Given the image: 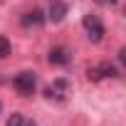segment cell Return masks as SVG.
Returning a JSON list of instances; mask_svg holds the SVG:
<instances>
[{"label": "cell", "mask_w": 126, "mask_h": 126, "mask_svg": "<svg viewBox=\"0 0 126 126\" xmlns=\"http://www.w3.org/2000/svg\"><path fill=\"white\" fill-rule=\"evenodd\" d=\"M45 20H47V15H45L40 8H32V10H27V13L20 17L22 27H42V25H45Z\"/></svg>", "instance_id": "obj_6"}, {"label": "cell", "mask_w": 126, "mask_h": 126, "mask_svg": "<svg viewBox=\"0 0 126 126\" xmlns=\"http://www.w3.org/2000/svg\"><path fill=\"white\" fill-rule=\"evenodd\" d=\"M0 111H3V104H0Z\"/></svg>", "instance_id": "obj_12"}, {"label": "cell", "mask_w": 126, "mask_h": 126, "mask_svg": "<svg viewBox=\"0 0 126 126\" xmlns=\"http://www.w3.org/2000/svg\"><path fill=\"white\" fill-rule=\"evenodd\" d=\"M119 62H121L124 69H126V47H121V49H119Z\"/></svg>", "instance_id": "obj_10"}, {"label": "cell", "mask_w": 126, "mask_h": 126, "mask_svg": "<svg viewBox=\"0 0 126 126\" xmlns=\"http://www.w3.org/2000/svg\"><path fill=\"white\" fill-rule=\"evenodd\" d=\"M10 49H13V45H10V40H8L5 35H0V59H5V57L10 54Z\"/></svg>", "instance_id": "obj_9"}, {"label": "cell", "mask_w": 126, "mask_h": 126, "mask_svg": "<svg viewBox=\"0 0 126 126\" xmlns=\"http://www.w3.org/2000/svg\"><path fill=\"white\" fill-rule=\"evenodd\" d=\"M82 25H84V32H87V37L92 42H101V37H104V22L96 15H84Z\"/></svg>", "instance_id": "obj_3"}, {"label": "cell", "mask_w": 126, "mask_h": 126, "mask_svg": "<svg viewBox=\"0 0 126 126\" xmlns=\"http://www.w3.org/2000/svg\"><path fill=\"white\" fill-rule=\"evenodd\" d=\"M72 92V84H69V79H64V77H57L47 89H45V96L47 99H52V101H64L67 99V94Z\"/></svg>", "instance_id": "obj_1"}, {"label": "cell", "mask_w": 126, "mask_h": 126, "mask_svg": "<svg viewBox=\"0 0 126 126\" xmlns=\"http://www.w3.org/2000/svg\"><path fill=\"white\" fill-rule=\"evenodd\" d=\"M13 87H15L22 96L35 94V87H37V77H35V72H20V74L13 79Z\"/></svg>", "instance_id": "obj_2"}, {"label": "cell", "mask_w": 126, "mask_h": 126, "mask_svg": "<svg viewBox=\"0 0 126 126\" xmlns=\"http://www.w3.org/2000/svg\"><path fill=\"white\" fill-rule=\"evenodd\" d=\"M87 77L92 82H101V79H109V77H116V67L111 62H99V64L89 67L87 69Z\"/></svg>", "instance_id": "obj_4"}, {"label": "cell", "mask_w": 126, "mask_h": 126, "mask_svg": "<svg viewBox=\"0 0 126 126\" xmlns=\"http://www.w3.org/2000/svg\"><path fill=\"white\" fill-rule=\"evenodd\" d=\"M104 3H109V5H116V3H119V0H104Z\"/></svg>", "instance_id": "obj_11"}, {"label": "cell", "mask_w": 126, "mask_h": 126, "mask_svg": "<svg viewBox=\"0 0 126 126\" xmlns=\"http://www.w3.org/2000/svg\"><path fill=\"white\" fill-rule=\"evenodd\" d=\"M67 13H69V5L64 3V0H49V10H47V17H49L52 22H62Z\"/></svg>", "instance_id": "obj_7"}, {"label": "cell", "mask_w": 126, "mask_h": 126, "mask_svg": "<svg viewBox=\"0 0 126 126\" xmlns=\"http://www.w3.org/2000/svg\"><path fill=\"white\" fill-rule=\"evenodd\" d=\"M47 62H49V64H54V67H64V64H69V62H72V52H69L67 47L57 45V47H52V49L47 52Z\"/></svg>", "instance_id": "obj_5"}, {"label": "cell", "mask_w": 126, "mask_h": 126, "mask_svg": "<svg viewBox=\"0 0 126 126\" xmlns=\"http://www.w3.org/2000/svg\"><path fill=\"white\" fill-rule=\"evenodd\" d=\"M5 126H37L32 119H27V116H22V114H13L10 119H8V124Z\"/></svg>", "instance_id": "obj_8"}]
</instances>
